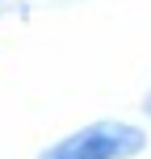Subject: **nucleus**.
Listing matches in <instances>:
<instances>
[{"mask_svg":"<svg viewBox=\"0 0 151 159\" xmlns=\"http://www.w3.org/2000/svg\"><path fill=\"white\" fill-rule=\"evenodd\" d=\"M151 134L147 126L126 117H97L67 134L50 138L34 159H139L147 151Z\"/></svg>","mask_w":151,"mask_h":159,"instance_id":"obj_1","label":"nucleus"},{"mask_svg":"<svg viewBox=\"0 0 151 159\" xmlns=\"http://www.w3.org/2000/svg\"><path fill=\"white\" fill-rule=\"evenodd\" d=\"M139 109H143V121H151V84H147V92H143V101H139Z\"/></svg>","mask_w":151,"mask_h":159,"instance_id":"obj_2","label":"nucleus"},{"mask_svg":"<svg viewBox=\"0 0 151 159\" xmlns=\"http://www.w3.org/2000/svg\"><path fill=\"white\" fill-rule=\"evenodd\" d=\"M0 4H4V0H0Z\"/></svg>","mask_w":151,"mask_h":159,"instance_id":"obj_3","label":"nucleus"}]
</instances>
